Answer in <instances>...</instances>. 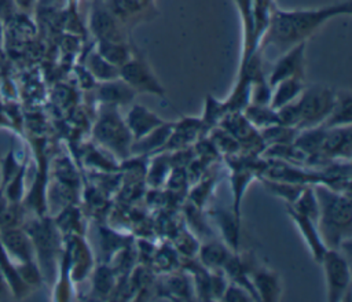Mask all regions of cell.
I'll return each instance as SVG.
<instances>
[{"mask_svg":"<svg viewBox=\"0 0 352 302\" xmlns=\"http://www.w3.org/2000/svg\"><path fill=\"white\" fill-rule=\"evenodd\" d=\"M126 126L132 135V139H140L154 130L155 128L165 124L157 114L143 106H133L126 117Z\"/></svg>","mask_w":352,"mask_h":302,"instance_id":"obj_12","label":"cell"},{"mask_svg":"<svg viewBox=\"0 0 352 302\" xmlns=\"http://www.w3.org/2000/svg\"><path fill=\"white\" fill-rule=\"evenodd\" d=\"M253 176L252 170L248 166L235 165L234 166V176H232V183H234V196H235V206H234V213H235V221L239 224V202L241 196L245 191V187L248 185L250 177Z\"/></svg>","mask_w":352,"mask_h":302,"instance_id":"obj_28","label":"cell"},{"mask_svg":"<svg viewBox=\"0 0 352 302\" xmlns=\"http://www.w3.org/2000/svg\"><path fill=\"white\" fill-rule=\"evenodd\" d=\"M22 217L23 211L18 202H11L6 196H0V231L19 226Z\"/></svg>","mask_w":352,"mask_h":302,"instance_id":"obj_26","label":"cell"},{"mask_svg":"<svg viewBox=\"0 0 352 302\" xmlns=\"http://www.w3.org/2000/svg\"><path fill=\"white\" fill-rule=\"evenodd\" d=\"M173 130V125L172 124H162L161 126L155 128L154 130H151L150 133H147L146 136L136 139V143H132L131 146V151L133 152H146V151H151L154 148H158L161 146H165V143L168 141L170 133Z\"/></svg>","mask_w":352,"mask_h":302,"instance_id":"obj_20","label":"cell"},{"mask_svg":"<svg viewBox=\"0 0 352 302\" xmlns=\"http://www.w3.org/2000/svg\"><path fill=\"white\" fill-rule=\"evenodd\" d=\"M201 262L210 269L223 268L230 258L228 250L220 243H208L201 248Z\"/></svg>","mask_w":352,"mask_h":302,"instance_id":"obj_25","label":"cell"},{"mask_svg":"<svg viewBox=\"0 0 352 302\" xmlns=\"http://www.w3.org/2000/svg\"><path fill=\"white\" fill-rule=\"evenodd\" d=\"M113 287V276L111 272L106 268H102L98 270L95 277V288L100 292H107Z\"/></svg>","mask_w":352,"mask_h":302,"instance_id":"obj_32","label":"cell"},{"mask_svg":"<svg viewBox=\"0 0 352 302\" xmlns=\"http://www.w3.org/2000/svg\"><path fill=\"white\" fill-rule=\"evenodd\" d=\"M228 113L227 106L224 102H219L216 99H213L212 96H209L206 99V106H205V115L202 122V126H208L209 128L214 124H217L219 121L223 119V117Z\"/></svg>","mask_w":352,"mask_h":302,"instance_id":"obj_29","label":"cell"},{"mask_svg":"<svg viewBox=\"0 0 352 302\" xmlns=\"http://www.w3.org/2000/svg\"><path fill=\"white\" fill-rule=\"evenodd\" d=\"M0 273L7 281L11 292L16 298H23L29 292V286L22 280L18 266L12 262L10 255L7 254L4 246L0 242Z\"/></svg>","mask_w":352,"mask_h":302,"instance_id":"obj_17","label":"cell"},{"mask_svg":"<svg viewBox=\"0 0 352 302\" xmlns=\"http://www.w3.org/2000/svg\"><path fill=\"white\" fill-rule=\"evenodd\" d=\"M252 284L258 297V301H278L280 294V280L274 270L267 268L254 270Z\"/></svg>","mask_w":352,"mask_h":302,"instance_id":"obj_15","label":"cell"},{"mask_svg":"<svg viewBox=\"0 0 352 302\" xmlns=\"http://www.w3.org/2000/svg\"><path fill=\"white\" fill-rule=\"evenodd\" d=\"M320 156L337 158L351 156V125L326 128V133L320 147Z\"/></svg>","mask_w":352,"mask_h":302,"instance_id":"obj_11","label":"cell"},{"mask_svg":"<svg viewBox=\"0 0 352 302\" xmlns=\"http://www.w3.org/2000/svg\"><path fill=\"white\" fill-rule=\"evenodd\" d=\"M120 78L135 92L165 96V88L153 73L147 60L139 54H132V56L120 67Z\"/></svg>","mask_w":352,"mask_h":302,"instance_id":"obj_5","label":"cell"},{"mask_svg":"<svg viewBox=\"0 0 352 302\" xmlns=\"http://www.w3.org/2000/svg\"><path fill=\"white\" fill-rule=\"evenodd\" d=\"M10 292H11V290H10L8 284H7V281L4 280L3 275L0 273V299H4V298H7Z\"/></svg>","mask_w":352,"mask_h":302,"instance_id":"obj_34","label":"cell"},{"mask_svg":"<svg viewBox=\"0 0 352 302\" xmlns=\"http://www.w3.org/2000/svg\"><path fill=\"white\" fill-rule=\"evenodd\" d=\"M305 47H307V41H302L286 49L285 52H282V55L278 58V60L272 66L271 73L267 78L271 88L287 78H293V77L304 78Z\"/></svg>","mask_w":352,"mask_h":302,"instance_id":"obj_7","label":"cell"},{"mask_svg":"<svg viewBox=\"0 0 352 302\" xmlns=\"http://www.w3.org/2000/svg\"><path fill=\"white\" fill-rule=\"evenodd\" d=\"M88 71L99 81H109L120 77V67L107 62L96 49L87 58Z\"/></svg>","mask_w":352,"mask_h":302,"instance_id":"obj_22","label":"cell"},{"mask_svg":"<svg viewBox=\"0 0 352 302\" xmlns=\"http://www.w3.org/2000/svg\"><path fill=\"white\" fill-rule=\"evenodd\" d=\"M135 93L136 92L120 77L109 81H102L98 89V97L103 104L109 106L128 104L133 100Z\"/></svg>","mask_w":352,"mask_h":302,"instance_id":"obj_13","label":"cell"},{"mask_svg":"<svg viewBox=\"0 0 352 302\" xmlns=\"http://www.w3.org/2000/svg\"><path fill=\"white\" fill-rule=\"evenodd\" d=\"M287 206H290L294 211H297L316 222L318 213H319V205H318V198H316L315 189H312L309 187H304V189L301 191L298 198L294 200V203L287 205Z\"/></svg>","mask_w":352,"mask_h":302,"instance_id":"obj_23","label":"cell"},{"mask_svg":"<svg viewBox=\"0 0 352 302\" xmlns=\"http://www.w3.org/2000/svg\"><path fill=\"white\" fill-rule=\"evenodd\" d=\"M114 16L124 25L131 27L139 22L154 16V0H103Z\"/></svg>","mask_w":352,"mask_h":302,"instance_id":"obj_9","label":"cell"},{"mask_svg":"<svg viewBox=\"0 0 352 302\" xmlns=\"http://www.w3.org/2000/svg\"><path fill=\"white\" fill-rule=\"evenodd\" d=\"M3 37H4V29H3V23L0 21V43L3 41Z\"/></svg>","mask_w":352,"mask_h":302,"instance_id":"obj_35","label":"cell"},{"mask_svg":"<svg viewBox=\"0 0 352 302\" xmlns=\"http://www.w3.org/2000/svg\"><path fill=\"white\" fill-rule=\"evenodd\" d=\"M95 137L98 141L118 155H126L132 146V135L120 118L116 106L104 104V108L95 126Z\"/></svg>","mask_w":352,"mask_h":302,"instance_id":"obj_4","label":"cell"},{"mask_svg":"<svg viewBox=\"0 0 352 302\" xmlns=\"http://www.w3.org/2000/svg\"><path fill=\"white\" fill-rule=\"evenodd\" d=\"M287 210H289V214L292 216V218H293V220L296 221V224L298 225V228H300V231H301V233H302L305 242L308 243V246H309V248H311V251H312L314 258H315L318 262H320V259H322L323 254L326 253L327 247H326V244L323 243V240H322V237H320V233H319V231H318V228H316V225H315L316 222L312 221L311 218H308V217H305V216H302V214L294 211L290 206H287Z\"/></svg>","mask_w":352,"mask_h":302,"instance_id":"obj_14","label":"cell"},{"mask_svg":"<svg viewBox=\"0 0 352 302\" xmlns=\"http://www.w3.org/2000/svg\"><path fill=\"white\" fill-rule=\"evenodd\" d=\"M337 97V91L323 85H311L302 89L301 95L296 99L298 113L297 128H314L327 118Z\"/></svg>","mask_w":352,"mask_h":302,"instance_id":"obj_3","label":"cell"},{"mask_svg":"<svg viewBox=\"0 0 352 302\" xmlns=\"http://www.w3.org/2000/svg\"><path fill=\"white\" fill-rule=\"evenodd\" d=\"M96 51L111 65L121 67L131 56L132 51L126 41H110V40H98Z\"/></svg>","mask_w":352,"mask_h":302,"instance_id":"obj_19","label":"cell"},{"mask_svg":"<svg viewBox=\"0 0 352 302\" xmlns=\"http://www.w3.org/2000/svg\"><path fill=\"white\" fill-rule=\"evenodd\" d=\"M1 166H3V167H1V191H3V188L11 181V178L19 172V169H21L22 166H19V165L16 163L12 151H10V152L4 156L3 162H1Z\"/></svg>","mask_w":352,"mask_h":302,"instance_id":"obj_30","label":"cell"},{"mask_svg":"<svg viewBox=\"0 0 352 302\" xmlns=\"http://www.w3.org/2000/svg\"><path fill=\"white\" fill-rule=\"evenodd\" d=\"M351 11V0L309 10H282L274 3L268 26L258 43V49L263 51L267 47H274L285 52L296 44L307 41L327 21L340 15H349Z\"/></svg>","mask_w":352,"mask_h":302,"instance_id":"obj_1","label":"cell"},{"mask_svg":"<svg viewBox=\"0 0 352 302\" xmlns=\"http://www.w3.org/2000/svg\"><path fill=\"white\" fill-rule=\"evenodd\" d=\"M304 88H305L304 78H300V77H293V78H287L278 82L276 85L272 86L270 106L274 110H276L287 103L294 102L301 95Z\"/></svg>","mask_w":352,"mask_h":302,"instance_id":"obj_16","label":"cell"},{"mask_svg":"<svg viewBox=\"0 0 352 302\" xmlns=\"http://www.w3.org/2000/svg\"><path fill=\"white\" fill-rule=\"evenodd\" d=\"M320 264H323L326 284H327V299L331 302L344 298L345 292L349 291L351 272L348 261L336 248L326 250Z\"/></svg>","mask_w":352,"mask_h":302,"instance_id":"obj_6","label":"cell"},{"mask_svg":"<svg viewBox=\"0 0 352 302\" xmlns=\"http://www.w3.org/2000/svg\"><path fill=\"white\" fill-rule=\"evenodd\" d=\"M245 118L254 128H268L278 124L276 111L270 104H253L248 103L243 108Z\"/></svg>","mask_w":352,"mask_h":302,"instance_id":"obj_21","label":"cell"},{"mask_svg":"<svg viewBox=\"0 0 352 302\" xmlns=\"http://www.w3.org/2000/svg\"><path fill=\"white\" fill-rule=\"evenodd\" d=\"M223 301H256L254 297L242 286L232 283L230 286L226 287L223 295H221Z\"/></svg>","mask_w":352,"mask_h":302,"instance_id":"obj_31","label":"cell"},{"mask_svg":"<svg viewBox=\"0 0 352 302\" xmlns=\"http://www.w3.org/2000/svg\"><path fill=\"white\" fill-rule=\"evenodd\" d=\"M16 7H19L23 11H30L34 7L36 0H12Z\"/></svg>","mask_w":352,"mask_h":302,"instance_id":"obj_33","label":"cell"},{"mask_svg":"<svg viewBox=\"0 0 352 302\" xmlns=\"http://www.w3.org/2000/svg\"><path fill=\"white\" fill-rule=\"evenodd\" d=\"M263 184L268 188L270 192L287 200L289 205L294 203V200L298 198V195L301 194V191L305 187L304 184H294V183L278 181V180H271V178L263 180Z\"/></svg>","mask_w":352,"mask_h":302,"instance_id":"obj_27","label":"cell"},{"mask_svg":"<svg viewBox=\"0 0 352 302\" xmlns=\"http://www.w3.org/2000/svg\"><path fill=\"white\" fill-rule=\"evenodd\" d=\"M91 29L98 40L126 41L124 25L114 16L103 0H94L91 11Z\"/></svg>","mask_w":352,"mask_h":302,"instance_id":"obj_8","label":"cell"},{"mask_svg":"<svg viewBox=\"0 0 352 302\" xmlns=\"http://www.w3.org/2000/svg\"><path fill=\"white\" fill-rule=\"evenodd\" d=\"M315 194L319 205L318 231L323 243L336 248L351 236L352 207L349 195L326 187H318Z\"/></svg>","mask_w":352,"mask_h":302,"instance_id":"obj_2","label":"cell"},{"mask_svg":"<svg viewBox=\"0 0 352 302\" xmlns=\"http://www.w3.org/2000/svg\"><path fill=\"white\" fill-rule=\"evenodd\" d=\"M351 113H352V96L349 91H337V97L334 106L323 121L322 126L324 128H336L351 125Z\"/></svg>","mask_w":352,"mask_h":302,"instance_id":"obj_18","label":"cell"},{"mask_svg":"<svg viewBox=\"0 0 352 302\" xmlns=\"http://www.w3.org/2000/svg\"><path fill=\"white\" fill-rule=\"evenodd\" d=\"M296 136H297L296 128L275 124L272 126L263 129L261 140L263 143H268L270 146H285V144H292Z\"/></svg>","mask_w":352,"mask_h":302,"instance_id":"obj_24","label":"cell"},{"mask_svg":"<svg viewBox=\"0 0 352 302\" xmlns=\"http://www.w3.org/2000/svg\"><path fill=\"white\" fill-rule=\"evenodd\" d=\"M0 242L11 259H16L18 264L33 262V240L29 233L22 231L19 226L0 231Z\"/></svg>","mask_w":352,"mask_h":302,"instance_id":"obj_10","label":"cell"}]
</instances>
